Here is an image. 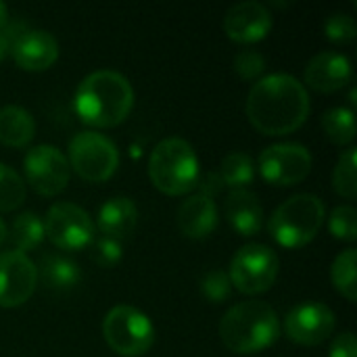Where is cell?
Here are the masks:
<instances>
[{
  "label": "cell",
  "instance_id": "obj_32",
  "mask_svg": "<svg viewBox=\"0 0 357 357\" xmlns=\"http://www.w3.org/2000/svg\"><path fill=\"white\" fill-rule=\"evenodd\" d=\"M234 71L243 79H257L266 71V59H264L261 52H257L253 48L241 50L234 56Z\"/></svg>",
  "mask_w": 357,
  "mask_h": 357
},
{
  "label": "cell",
  "instance_id": "obj_34",
  "mask_svg": "<svg viewBox=\"0 0 357 357\" xmlns=\"http://www.w3.org/2000/svg\"><path fill=\"white\" fill-rule=\"evenodd\" d=\"M331 357H357V341L354 333H341L333 341Z\"/></svg>",
  "mask_w": 357,
  "mask_h": 357
},
{
  "label": "cell",
  "instance_id": "obj_15",
  "mask_svg": "<svg viewBox=\"0 0 357 357\" xmlns=\"http://www.w3.org/2000/svg\"><path fill=\"white\" fill-rule=\"evenodd\" d=\"M10 56L17 63V67L25 71H44L56 63L59 42L52 33L29 27L17 38Z\"/></svg>",
  "mask_w": 357,
  "mask_h": 357
},
{
  "label": "cell",
  "instance_id": "obj_28",
  "mask_svg": "<svg viewBox=\"0 0 357 357\" xmlns=\"http://www.w3.org/2000/svg\"><path fill=\"white\" fill-rule=\"evenodd\" d=\"M328 230L337 241L354 243L357 238V211L349 205L335 207L328 218Z\"/></svg>",
  "mask_w": 357,
  "mask_h": 357
},
{
  "label": "cell",
  "instance_id": "obj_8",
  "mask_svg": "<svg viewBox=\"0 0 357 357\" xmlns=\"http://www.w3.org/2000/svg\"><path fill=\"white\" fill-rule=\"evenodd\" d=\"M280 261L268 245H245L241 247L228 268L230 284L243 295H261L270 291L278 278Z\"/></svg>",
  "mask_w": 357,
  "mask_h": 357
},
{
  "label": "cell",
  "instance_id": "obj_36",
  "mask_svg": "<svg viewBox=\"0 0 357 357\" xmlns=\"http://www.w3.org/2000/svg\"><path fill=\"white\" fill-rule=\"evenodd\" d=\"M6 236H8V230H6V224L0 220V247H2V243L6 241Z\"/></svg>",
  "mask_w": 357,
  "mask_h": 357
},
{
  "label": "cell",
  "instance_id": "obj_7",
  "mask_svg": "<svg viewBox=\"0 0 357 357\" xmlns=\"http://www.w3.org/2000/svg\"><path fill=\"white\" fill-rule=\"evenodd\" d=\"M69 167L86 182H107L119 165V151L107 136L86 130L69 140Z\"/></svg>",
  "mask_w": 357,
  "mask_h": 357
},
{
  "label": "cell",
  "instance_id": "obj_9",
  "mask_svg": "<svg viewBox=\"0 0 357 357\" xmlns=\"http://www.w3.org/2000/svg\"><path fill=\"white\" fill-rule=\"evenodd\" d=\"M261 178L272 186H297L312 172V153L297 142H280L261 151L257 161Z\"/></svg>",
  "mask_w": 357,
  "mask_h": 357
},
{
  "label": "cell",
  "instance_id": "obj_18",
  "mask_svg": "<svg viewBox=\"0 0 357 357\" xmlns=\"http://www.w3.org/2000/svg\"><path fill=\"white\" fill-rule=\"evenodd\" d=\"M224 213L228 224L241 234V236H253L261 230L264 224V209L255 192L243 188V190H230L226 197Z\"/></svg>",
  "mask_w": 357,
  "mask_h": 357
},
{
  "label": "cell",
  "instance_id": "obj_4",
  "mask_svg": "<svg viewBox=\"0 0 357 357\" xmlns=\"http://www.w3.org/2000/svg\"><path fill=\"white\" fill-rule=\"evenodd\" d=\"M149 176L157 190L167 197H182L197 188L201 172L190 142L184 138L161 140L149 159Z\"/></svg>",
  "mask_w": 357,
  "mask_h": 357
},
{
  "label": "cell",
  "instance_id": "obj_31",
  "mask_svg": "<svg viewBox=\"0 0 357 357\" xmlns=\"http://www.w3.org/2000/svg\"><path fill=\"white\" fill-rule=\"evenodd\" d=\"M90 251H92V259L100 266V268H111L115 264H119L123 249H121V241L109 238V236H94V241L90 243Z\"/></svg>",
  "mask_w": 357,
  "mask_h": 357
},
{
  "label": "cell",
  "instance_id": "obj_3",
  "mask_svg": "<svg viewBox=\"0 0 357 357\" xmlns=\"http://www.w3.org/2000/svg\"><path fill=\"white\" fill-rule=\"evenodd\" d=\"M220 337L232 354L249 356L272 347L280 337L278 314L264 301H243L226 312Z\"/></svg>",
  "mask_w": 357,
  "mask_h": 357
},
{
  "label": "cell",
  "instance_id": "obj_23",
  "mask_svg": "<svg viewBox=\"0 0 357 357\" xmlns=\"http://www.w3.org/2000/svg\"><path fill=\"white\" fill-rule=\"evenodd\" d=\"M44 236H46L44 234V222L31 211L19 213L13 220L10 230H8V238L15 245V251H19V253H27V251L38 249L42 245Z\"/></svg>",
  "mask_w": 357,
  "mask_h": 357
},
{
  "label": "cell",
  "instance_id": "obj_12",
  "mask_svg": "<svg viewBox=\"0 0 357 357\" xmlns=\"http://www.w3.org/2000/svg\"><path fill=\"white\" fill-rule=\"evenodd\" d=\"M38 287L36 264L19 251L0 253V307L13 310L29 301Z\"/></svg>",
  "mask_w": 357,
  "mask_h": 357
},
{
  "label": "cell",
  "instance_id": "obj_1",
  "mask_svg": "<svg viewBox=\"0 0 357 357\" xmlns=\"http://www.w3.org/2000/svg\"><path fill=\"white\" fill-rule=\"evenodd\" d=\"M307 115V88L287 73L261 77L247 96V117L264 136L293 134L305 123Z\"/></svg>",
  "mask_w": 357,
  "mask_h": 357
},
{
  "label": "cell",
  "instance_id": "obj_20",
  "mask_svg": "<svg viewBox=\"0 0 357 357\" xmlns=\"http://www.w3.org/2000/svg\"><path fill=\"white\" fill-rule=\"evenodd\" d=\"M36 136V121L29 111L17 105L0 109V142L10 149L27 146Z\"/></svg>",
  "mask_w": 357,
  "mask_h": 357
},
{
  "label": "cell",
  "instance_id": "obj_21",
  "mask_svg": "<svg viewBox=\"0 0 357 357\" xmlns=\"http://www.w3.org/2000/svg\"><path fill=\"white\" fill-rule=\"evenodd\" d=\"M38 276H42L44 284L52 291H69L82 278L79 266L63 255H44Z\"/></svg>",
  "mask_w": 357,
  "mask_h": 357
},
{
  "label": "cell",
  "instance_id": "obj_30",
  "mask_svg": "<svg viewBox=\"0 0 357 357\" xmlns=\"http://www.w3.org/2000/svg\"><path fill=\"white\" fill-rule=\"evenodd\" d=\"M324 33L331 42L335 44H349L357 36L356 21L347 13H335L326 19L324 23Z\"/></svg>",
  "mask_w": 357,
  "mask_h": 357
},
{
  "label": "cell",
  "instance_id": "obj_27",
  "mask_svg": "<svg viewBox=\"0 0 357 357\" xmlns=\"http://www.w3.org/2000/svg\"><path fill=\"white\" fill-rule=\"evenodd\" d=\"M25 201L23 178L8 165L0 163V211H15Z\"/></svg>",
  "mask_w": 357,
  "mask_h": 357
},
{
  "label": "cell",
  "instance_id": "obj_5",
  "mask_svg": "<svg viewBox=\"0 0 357 357\" xmlns=\"http://www.w3.org/2000/svg\"><path fill=\"white\" fill-rule=\"evenodd\" d=\"M324 203L316 195L301 192L276 207L270 218L268 230L280 247L301 249L318 236L324 226Z\"/></svg>",
  "mask_w": 357,
  "mask_h": 357
},
{
  "label": "cell",
  "instance_id": "obj_19",
  "mask_svg": "<svg viewBox=\"0 0 357 357\" xmlns=\"http://www.w3.org/2000/svg\"><path fill=\"white\" fill-rule=\"evenodd\" d=\"M96 222L102 236L123 241L138 226V207L128 197H113L100 207Z\"/></svg>",
  "mask_w": 357,
  "mask_h": 357
},
{
  "label": "cell",
  "instance_id": "obj_13",
  "mask_svg": "<svg viewBox=\"0 0 357 357\" xmlns=\"http://www.w3.org/2000/svg\"><path fill=\"white\" fill-rule=\"evenodd\" d=\"M335 314L324 303H301L295 305L284 318L287 337L305 347H316L324 343L335 333Z\"/></svg>",
  "mask_w": 357,
  "mask_h": 357
},
{
  "label": "cell",
  "instance_id": "obj_11",
  "mask_svg": "<svg viewBox=\"0 0 357 357\" xmlns=\"http://www.w3.org/2000/svg\"><path fill=\"white\" fill-rule=\"evenodd\" d=\"M23 172L25 182L42 197H54L63 192L71 178L67 157L50 144L31 146L23 157Z\"/></svg>",
  "mask_w": 357,
  "mask_h": 357
},
{
  "label": "cell",
  "instance_id": "obj_2",
  "mask_svg": "<svg viewBox=\"0 0 357 357\" xmlns=\"http://www.w3.org/2000/svg\"><path fill=\"white\" fill-rule=\"evenodd\" d=\"M134 107V90L128 77L111 69H98L86 75L73 96L77 117L92 128L119 126Z\"/></svg>",
  "mask_w": 357,
  "mask_h": 357
},
{
  "label": "cell",
  "instance_id": "obj_24",
  "mask_svg": "<svg viewBox=\"0 0 357 357\" xmlns=\"http://www.w3.org/2000/svg\"><path fill=\"white\" fill-rule=\"evenodd\" d=\"M357 253L356 249H345L343 253L337 255L331 268V278L335 289L351 303L357 299V276H356Z\"/></svg>",
  "mask_w": 357,
  "mask_h": 357
},
{
  "label": "cell",
  "instance_id": "obj_22",
  "mask_svg": "<svg viewBox=\"0 0 357 357\" xmlns=\"http://www.w3.org/2000/svg\"><path fill=\"white\" fill-rule=\"evenodd\" d=\"M218 176L224 186H228L232 190H243L255 180V163L247 153L232 151L222 159Z\"/></svg>",
  "mask_w": 357,
  "mask_h": 357
},
{
  "label": "cell",
  "instance_id": "obj_17",
  "mask_svg": "<svg viewBox=\"0 0 357 357\" xmlns=\"http://www.w3.org/2000/svg\"><path fill=\"white\" fill-rule=\"evenodd\" d=\"M178 228L186 238L203 241L218 228V207L213 199L203 195H190L178 209Z\"/></svg>",
  "mask_w": 357,
  "mask_h": 357
},
{
  "label": "cell",
  "instance_id": "obj_6",
  "mask_svg": "<svg viewBox=\"0 0 357 357\" xmlns=\"http://www.w3.org/2000/svg\"><path fill=\"white\" fill-rule=\"evenodd\" d=\"M102 337L117 356L140 357L155 343V326L144 312L115 305L102 320Z\"/></svg>",
  "mask_w": 357,
  "mask_h": 357
},
{
  "label": "cell",
  "instance_id": "obj_35",
  "mask_svg": "<svg viewBox=\"0 0 357 357\" xmlns=\"http://www.w3.org/2000/svg\"><path fill=\"white\" fill-rule=\"evenodd\" d=\"M8 23V6L0 2V27H4Z\"/></svg>",
  "mask_w": 357,
  "mask_h": 357
},
{
  "label": "cell",
  "instance_id": "obj_33",
  "mask_svg": "<svg viewBox=\"0 0 357 357\" xmlns=\"http://www.w3.org/2000/svg\"><path fill=\"white\" fill-rule=\"evenodd\" d=\"M27 29H29V27H27V23H23V21H8L4 27H0V61H4V59L10 54V50H13L17 38H19L23 31H27Z\"/></svg>",
  "mask_w": 357,
  "mask_h": 357
},
{
  "label": "cell",
  "instance_id": "obj_10",
  "mask_svg": "<svg viewBox=\"0 0 357 357\" xmlns=\"http://www.w3.org/2000/svg\"><path fill=\"white\" fill-rule=\"evenodd\" d=\"M44 234L61 251H82L94 241V224L90 215L73 203H56L48 209Z\"/></svg>",
  "mask_w": 357,
  "mask_h": 357
},
{
  "label": "cell",
  "instance_id": "obj_16",
  "mask_svg": "<svg viewBox=\"0 0 357 357\" xmlns=\"http://www.w3.org/2000/svg\"><path fill=\"white\" fill-rule=\"evenodd\" d=\"M305 84L316 92H339L351 82L354 69L345 54L341 52H320L305 67Z\"/></svg>",
  "mask_w": 357,
  "mask_h": 357
},
{
  "label": "cell",
  "instance_id": "obj_26",
  "mask_svg": "<svg viewBox=\"0 0 357 357\" xmlns=\"http://www.w3.org/2000/svg\"><path fill=\"white\" fill-rule=\"evenodd\" d=\"M357 149L349 146L341 153L335 172H333V188L337 195H341L347 201H354L357 197V172H356V153Z\"/></svg>",
  "mask_w": 357,
  "mask_h": 357
},
{
  "label": "cell",
  "instance_id": "obj_29",
  "mask_svg": "<svg viewBox=\"0 0 357 357\" xmlns=\"http://www.w3.org/2000/svg\"><path fill=\"white\" fill-rule=\"evenodd\" d=\"M201 293L211 303H224L232 295V284L228 278V272L224 270H211L201 280Z\"/></svg>",
  "mask_w": 357,
  "mask_h": 357
},
{
  "label": "cell",
  "instance_id": "obj_14",
  "mask_svg": "<svg viewBox=\"0 0 357 357\" xmlns=\"http://www.w3.org/2000/svg\"><path fill=\"white\" fill-rule=\"evenodd\" d=\"M272 29V15L261 2H238L224 17V33L238 44H255Z\"/></svg>",
  "mask_w": 357,
  "mask_h": 357
},
{
  "label": "cell",
  "instance_id": "obj_25",
  "mask_svg": "<svg viewBox=\"0 0 357 357\" xmlns=\"http://www.w3.org/2000/svg\"><path fill=\"white\" fill-rule=\"evenodd\" d=\"M322 128L328 140H333L339 146H345L356 140V117L351 109H345V107L328 109L322 115Z\"/></svg>",
  "mask_w": 357,
  "mask_h": 357
}]
</instances>
